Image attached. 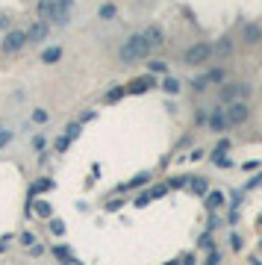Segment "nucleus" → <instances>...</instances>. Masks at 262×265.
<instances>
[{
	"label": "nucleus",
	"instance_id": "f257e3e1",
	"mask_svg": "<svg viewBox=\"0 0 262 265\" xmlns=\"http://www.w3.org/2000/svg\"><path fill=\"white\" fill-rule=\"evenodd\" d=\"M147 53H150L147 38H144L141 33H136V35H130V38H127V44L121 47L118 56H121V62H136V59H144Z\"/></svg>",
	"mask_w": 262,
	"mask_h": 265
},
{
	"label": "nucleus",
	"instance_id": "f03ea898",
	"mask_svg": "<svg viewBox=\"0 0 262 265\" xmlns=\"http://www.w3.org/2000/svg\"><path fill=\"white\" fill-rule=\"evenodd\" d=\"M209 56H212L209 44H192V47L186 50V56H183V62H186V65H200V62H206Z\"/></svg>",
	"mask_w": 262,
	"mask_h": 265
},
{
	"label": "nucleus",
	"instance_id": "7ed1b4c3",
	"mask_svg": "<svg viewBox=\"0 0 262 265\" xmlns=\"http://www.w3.org/2000/svg\"><path fill=\"white\" fill-rule=\"evenodd\" d=\"M24 44H27V35H24V30H12V33H6V38H3V50H6V53L21 50Z\"/></svg>",
	"mask_w": 262,
	"mask_h": 265
},
{
	"label": "nucleus",
	"instance_id": "20e7f679",
	"mask_svg": "<svg viewBox=\"0 0 262 265\" xmlns=\"http://www.w3.org/2000/svg\"><path fill=\"white\" fill-rule=\"evenodd\" d=\"M247 91H250V86H245V83H230V86L221 88V100H236V97H245Z\"/></svg>",
	"mask_w": 262,
	"mask_h": 265
},
{
	"label": "nucleus",
	"instance_id": "39448f33",
	"mask_svg": "<svg viewBox=\"0 0 262 265\" xmlns=\"http://www.w3.org/2000/svg\"><path fill=\"white\" fill-rule=\"evenodd\" d=\"M224 115H227V124H242V121H247V115H250V112H247V106L239 100V103L230 106Z\"/></svg>",
	"mask_w": 262,
	"mask_h": 265
},
{
	"label": "nucleus",
	"instance_id": "423d86ee",
	"mask_svg": "<svg viewBox=\"0 0 262 265\" xmlns=\"http://www.w3.org/2000/svg\"><path fill=\"white\" fill-rule=\"evenodd\" d=\"M24 35H27V41H35V44H38V41L47 38V24H44V21H35V24H30V30Z\"/></svg>",
	"mask_w": 262,
	"mask_h": 265
},
{
	"label": "nucleus",
	"instance_id": "0eeeda50",
	"mask_svg": "<svg viewBox=\"0 0 262 265\" xmlns=\"http://www.w3.org/2000/svg\"><path fill=\"white\" fill-rule=\"evenodd\" d=\"M209 130L212 133H224V130H227V115H224V109H215L209 115Z\"/></svg>",
	"mask_w": 262,
	"mask_h": 265
},
{
	"label": "nucleus",
	"instance_id": "6e6552de",
	"mask_svg": "<svg viewBox=\"0 0 262 265\" xmlns=\"http://www.w3.org/2000/svg\"><path fill=\"white\" fill-rule=\"evenodd\" d=\"M144 38H147V44H150V50H153V47H159V44H162V41H165V35H162V30H159V27H147V30H144Z\"/></svg>",
	"mask_w": 262,
	"mask_h": 265
},
{
	"label": "nucleus",
	"instance_id": "1a4fd4ad",
	"mask_svg": "<svg viewBox=\"0 0 262 265\" xmlns=\"http://www.w3.org/2000/svg\"><path fill=\"white\" fill-rule=\"evenodd\" d=\"M165 194V186H156V189H150V192L139 194V200H136V206H147L150 200H156V197H162Z\"/></svg>",
	"mask_w": 262,
	"mask_h": 265
},
{
	"label": "nucleus",
	"instance_id": "9d476101",
	"mask_svg": "<svg viewBox=\"0 0 262 265\" xmlns=\"http://www.w3.org/2000/svg\"><path fill=\"white\" fill-rule=\"evenodd\" d=\"M53 15H56V0H38V18L47 21Z\"/></svg>",
	"mask_w": 262,
	"mask_h": 265
},
{
	"label": "nucleus",
	"instance_id": "9b49d317",
	"mask_svg": "<svg viewBox=\"0 0 262 265\" xmlns=\"http://www.w3.org/2000/svg\"><path fill=\"white\" fill-rule=\"evenodd\" d=\"M259 38H262V27L259 24H247L245 27V41L247 44H256Z\"/></svg>",
	"mask_w": 262,
	"mask_h": 265
},
{
	"label": "nucleus",
	"instance_id": "f8f14e48",
	"mask_svg": "<svg viewBox=\"0 0 262 265\" xmlns=\"http://www.w3.org/2000/svg\"><path fill=\"white\" fill-rule=\"evenodd\" d=\"M150 86H156V83H153V77L147 74V77H139V80H133V83H130V91H136V94H139V91H144V88H150Z\"/></svg>",
	"mask_w": 262,
	"mask_h": 265
},
{
	"label": "nucleus",
	"instance_id": "ddd939ff",
	"mask_svg": "<svg viewBox=\"0 0 262 265\" xmlns=\"http://www.w3.org/2000/svg\"><path fill=\"white\" fill-rule=\"evenodd\" d=\"M189 180H192V177H189ZM189 189H192L194 194H206V192H209V186H206V180H203V177H194L192 183H189Z\"/></svg>",
	"mask_w": 262,
	"mask_h": 265
},
{
	"label": "nucleus",
	"instance_id": "4468645a",
	"mask_svg": "<svg viewBox=\"0 0 262 265\" xmlns=\"http://www.w3.org/2000/svg\"><path fill=\"white\" fill-rule=\"evenodd\" d=\"M218 206H224V194L221 192H209L206 194V209H218Z\"/></svg>",
	"mask_w": 262,
	"mask_h": 265
},
{
	"label": "nucleus",
	"instance_id": "2eb2a0df",
	"mask_svg": "<svg viewBox=\"0 0 262 265\" xmlns=\"http://www.w3.org/2000/svg\"><path fill=\"white\" fill-rule=\"evenodd\" d=\"M59 56H62V50H59V47H47V50L41 53V62H47V65H53V62H56Z\"/></svg>",
	"mask_w": 262,
	"mask_h": 265
},
{
	"label": "nucleus",
	"instance_id": "dca6fc26",
	"mask_svg": "<svg viewBox=\"0 0 262 265\" xmlns=\"http://www.w3.org/2000/svg\"><path fill=\"white\" fill-rule=\"evenodd\" d=\"M53 186V180H47V177H41V180H38V183H35L33 189H30V194H38V192H47V189H50Z\"/></svg>",
	"mask_w": 262,
	"mask_h": 265
},
{
	"label": "nucleus",
	"instance_id": "f3484780",
	"mask_svg": "<svg viewBox=\"0 0 262 265\" xmlns=\"http://www.w3.org/2000/svg\"><path fill=\"white\" fill-rule=\"evenodd\" d=\"M115 12H118V9H115V3H103V6H100V18H103V21H112Z\"/></svg>",
	"mask_w": 262,
	"mask_h": 265
},
{
	"label": "nucleus",
	"instance_id": "a211bd4d",
	"mask_svg": "<svg viewBox=\"0 0 262 265\" xmlns=\"http://www.w3.org/2000/svg\"><path fill=\"white\" fill-rule=\"evenodd\" d=\"M33 209L38 212V215H44V218H47V215H50V203H47V200H35Z\"/></svg>",
	"mask_w": 262,
	"mask_h": 265
},
{
	"label": "nucleus",
	"instance_id": "6ab92c4d",
	"mask_svg": "<svg viewBox=\"0 0 262 265\" xmlns=\"http://www.w3.org/2000/svg\"><path fill=\"white\" fill-rule=\"evenodd\" d=\"M162 88H165V91H168V94H177V91H180V83H177L174 77H168V80H165V83H162Z\"/></svg>",
	"mask_w": 262,
	"mask_h": 265
},
{
	"label": "nucleus",
	"instance_id": "aec40b11",
	"mask_svg": "<svg viewBox=\"0 0 262 265\" xmlns=\"http://www.w3.org/2000/svg\"><path fill=\"white\" fill-rule=\"evenodd\" d=\"M212 162H215V165H221V168H227V165H230V159L224 156V150H215V153H212Z\"/></svg>",
	"mask_w": 262,
	"mask_h": 265
},
{
	"label": "nucleus",
	"instance_id": "412c9836",
	"mask_svg": "<svg viewBox=\"0 0 262 265\" xmlns=\"http://www.w3.org/2000/svg\"><path fill=\"white\" fill-rule=\"evenodd\" d=\"M221 80H224V71H221V68H215V71L206 74V83H221Z\"/></svg>",
	"mask_w": 262,
	"mask_h": 265
},
{
	"label": "nucleus",
	"instance_id": "4be33fe9",
	"mask_svg": "<svg viewBox=\"0 0 262 265\" xmlns=\"http://www.w3.org/2000/svg\"><path fill=\"white\" fill-rule=\"evenodd\" d=\"M147 180H150V174H144V171H141V174H136L133 180H130V189H133V186H144Z\"/></svg>",
	"mask_w": 262,
	"mask_h": 265
},
{
	"label": "nucleus",
	"instance_id": "5701e85b",
	"mask_svg": "<svg viewBox=\"0 0 262 265\" xmlns=\"http://www.w3.org/2000/svg\"><path fill=\"white\" fill-rule=\"evenodd\" d=\"M80 136V124H68V130H65V139H77Z\"/></svg>",
	"mask_w": 262,
	"mask_h": 265
},
{
	"label": "nucleus",
	"instance_id": "b1692460",
	"mask_svg": "<svg viewBox=\"0 0 262 265\" xmlns=\"http://www.w3.org/2000/svg\"><path fill=\"white\" fill-rule=\"evenodd\" d=\"M50 230L56 233V236H62V233H65V224H62L59 218H53V221H50Z\"/></svg>",
	"mask_w": 262,
	"mask_h": 265
},
{
	"label": "nucleus",
	"instance_id": "393cba45",
	"mask_svg": "<svg viewBox=\"0 0 262 265\" xmlns=\"http://www.w3.org/2000/svg\"><path fill=\"white\" fill-rule=\"evenodd\" d=\"M53 253H56V256H59L62 262H65V259H71V256H68V247H62V245H59V247H53Z\"/></svg>",
	"mask_w": 262,
	"mask_h": 265
},
{
	"label": "nucleus",
	"instance_id": "a878e982",
	"mask_svg": "<svg viewBox=\"0 0 262 265\" xmlns=\"http://www.w3.org/2000/svg\"><path fill=\"white\" fill-rule=\"evenodd\" d=\"M150 71H153V74H162V71H165V62L153 59V62H150Z\"/></svg>",
	"mask_w": 262,
	"mask_h": 265
},
{
	"label": "nucleus",
	"instance_id": "bb28decb",
	"mask_svg": "<svg viewBox=\"0 0 262 265\" xmlns=\"http://www.w3.org/2000/svg\"><path fill=\"white\" fill-rule=\"evenodd\" d=\"M33 121H38V124L47 121V112H44V109H35V112H33Z\"/></svg>",
	"mask_w": 262,
	"mask_h": 265
},
{
	"label": "nucleus",
	"instance_id": "cd10ccee",
	"mask_svg": "<svg viewBox=\"0 0 262 265\" xmlns=\"http://www.w3.org/2000/svg\"><path fill=\"white\" fill-rule=\"evenodd\" d=\"M9 141H12V133H9V130H0V147L9 144Z\"/></svg>",
	"mask_w": 262,
	"mask_h": 265
},
{
	"label": "nucleus",
	"instance_id": "c85d7f7f",
	"mask_svg": "<svg viewBox=\"0 0 262 265\" xmlns=\"http://www.w3.org/2000/svg\"><path fill=\"white\" fill-rule=\"evenodd\" d=\"M209 86V83H206V77H200V80H194V91H203V88Z\"/></svg>",
	"mask_w": 262,
	"mask_h": 265
},
{
	"label": "nucleus",
	"instance_id": "c756f323",
	"mask_svg": "<svg viewBox=\"0 0 262 265\" xmlns=\"http://www.w3.org/2000/svg\"><path fill=\"white\" fill-rule=\"evenodd\" d=\"M30 253H33V256H41V253H44V247H41V245H30Z\"/></svg>",
	"mask_w": 262,
	"mask_h": 265
},
{
	"label": "nucleus",
	"instance_id": "7c9ffc66",
	"mask_svg": "<svg viewBox=\"0 0 262 265\" xmlns=\"http://www.w3.org/2000/svg\"><path fill=\"white\" fill-rule=\"evenodd\" d=\"M218 262H221V256H218V253H209V259H206L203 265H218Z\"/></svg>",
	"mask_w": 262,
	"mask_h": 265
},
{
	"label": "nucleus",
	"instance_id": "2f4dec72",
	"mask_svg": "<svg viewBox=\"0 0 262 265\" xmlns=\"http://www.w3.org/2000/svg\"><path fill=\"white\" fill-rule=\"evenodd\" d=\"M65 147H68V139H65V136H62V139H56V150H65Z\"/></svg>",
	"mask_w": 262,
	"mask_h": 265
},
{
	"label": "nucleus",
	"instance_id": "473e14b6",
	"mask_svg": "<svg viewBox=\"0 0 262 265\" xmlns=\"http://www.w3.org/2000/svg\"><path fill=\"white\" fill-rule=\"evenodd\" d=\"M256 186H262V174H259V177H253V180L247 183V189H256Z\"/></svg>",
	"mask_w": 262,
	"mask_h": 265
},
{
	"label": "nucleus",
	"instance_id": "72a5a7b5",
	"mask_svg": "<svg viewBox=\"0 0 262 265\" xmlns=\"http://www.w3.org/2000/svg\"><path fill=\"white\" fill-rule=\"evenodd\" d=\"M212 50H221V53H227V50H230V41H227V38H224V41H221L218 47H212Z\"/></svg>",
	"mask_w": 262,
	"mask_h": 265
},
{
	"label": "nucleus",
	"instance_id": "f704fd0d",
	"mask_svg": "<svg viewBox=\"0 0 262 265\" xmlns=\"http://www.w3.org/2000/svg\"><path fill=\"white\" fill-rule=\"evenodd\" d=\"M21 242H24V245H35V239L30 236V233H24V236H21Z\"/></svg>",
	"mask_w": 262,
	"mask_h": 265
},
{
	"label": "nucleus",
	"instance_id": "c9c22d12",
	"mask_svg": "<svg viewBox=\"0 0 262 265\" xmlns=\"http://www.w3.org/2000/svg\"><path fill=\"white\" fill-rule=\"evenodd\" d=\"M56 3H59V6H65V9H71V3H74V0H56Z\"/></svg>",
	"mask_w": 262,
	"mask_h": 265
},
{
	"label": "nucleus",
	"instance_id": "e433bc0d",
	"mask_svg": "<svg viewBox=\"0 0 262 265\" xmlns=\"http://www.w3.org/2000/svg\"><path fill=\"white\" fill-rule=\"evenodd\" d=\"M65 265H80V262H74V259H65Z\"/></svg>",
	"mask_w": 262,
	"mask_h": 265
}]
</instances>
